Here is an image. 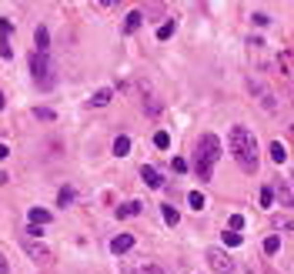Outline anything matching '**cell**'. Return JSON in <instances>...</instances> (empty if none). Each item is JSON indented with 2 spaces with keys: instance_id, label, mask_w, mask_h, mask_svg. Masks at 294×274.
I'll use <instances>...</instances> for the list:
<instances>
[{
  "instance_id": "cell-1",
  "label": "cell",
  "mask_w": 294,
  "mask_h": 274,
  "mask_svg": "<svg viewBox=\"0 0 294 274\" xmlns=\"http://www.w3.org/2000/svg\"><path fill=\"white\" fill-rule=\"evenodd\" d=\"M227 147H231L234 161L241 164V171L254 174L257 171V137H254V130H247L244 124H234L231 134H227Z\"/></svg>"
},
{
  "instance_id": "cell-2",
  "label": "cell",
  "mask_w": 294,
  "mask_h": 274,
  "mask_svg": "<svg viewBox=\"0 0 294 274\" xmlns=\"http://www.w3.org/2000/svg\"><path fill=\"white\" fill-rule=\"evenodd\" d=\"M220 157V137L218 134H204L201 144H197V157H194V174L201 181H211V171Z\"/></svg>"
},
{
  "instance_id": "cell-3",
  "label": "cell",
  "mask_w": 294,
  "mask_h": 274,
  "mask_svg": "<svg viewBox=\"0 0 294 274\" xmlns=\"http://www.w3.org/2000/svg\"><path fill=\"white\" fill-rule=\"evenodd\" d=\"M30 77H34V84L40 87V91H50V87L57 84L54 64H50V57H47V54H40V50L30 54Z\"/></svg>"
},
{
  "instance_id": "cell-4",
  "label": "cell",
  "mask_w": 294,
  "mask_h": 274,
  "mask_svg": "<svg viewBox=\"0 0 294 274\" xmlns=\"http://www.w3.org/2000/svg\"><path fill=\"white\" fill-rule=\"evenodd\" d=\"M247 91L254 94V100H257V104H261L264 110H268V114H277V110H281V104H277L274 91H271L264 80H257V77H247Z\"/></svg>"
},
{
  "instance_id": "cell-5",
  "label": "cell",
  "mask_w": 294,
  "mask_h": 274,
  "mask_svg": "<svg viewBox=\"0 0 294 274\" xmlns=\"http://www.w3.org/2000/svg\"><path fill=\"white\" fill-rule=\"evenodd\" d=\"M121 274H171V271L157 261H147V257H127V261H121Z\"/></svg>"
},
{
  "instance_id": "cell-6",
  "label": "cell",
  "mask_w": 294,
  "mask_h": 274,
  "mask_svg": "<svg viewBox=\"0 0 294 274\" xmlns=\"http://www.w3.org/2000/svg\"><path fill=\"white\" fill-rule=\"evenodd\" d=\"M204 257H207L211 271H218V274H231V271H234V261L227 257V251H224V248H207V251H204Z\"/></svg>"
},
{
  "instance_id": "cell-7",
  "label": "cell",
  "mask_w": 294,
  "mask_h": 274,
  "mask_svg": "<svg viewBox=\"0 0 294 274\" xmlns=\"http://www.w3.org/2000/svg\"><path fill=\"white\" fill-rule=\"evenodd\" d=\"M247 54H251V60H257V67H268V64H271L268 40H264V37H251V40H247Z\"/></svg>"
},
{
  "instance_id": "cell-8",
  "label": "cell",
  "mask_w": 294,
  "mask_h": 274,
  "mask_svg": "<svg viewBox=\"0 0 294 274\" xmlns=\"http://www.w3.org/2000/svg\"><path fill=\"white\" fill-rule=\"evenodd\" d=\"M274 198H277V204H284V207H294V191H291V184L277 181V184H274Z\"/></svg>"
},
{
  "instance_id": "cell-9",
  "label": "cell",
  "mask_w": 294,
  "mask_h": 274,
  "mask_svg": "<svg viewBox=\"0 0 294 274\" xmlns=\"http://www.w3.org/2000/svg\"><path fill=\"white\" fill-rule=\"evenodd\" d=\"M130 248H134V234H117V238L110 241V251L121 257V254H127Z\"/></svg>"
},
{
  "instance_id": "cell-10",
  "label": "cell",
  "mask_w": 294,
  "mask_h": 274,
  "mask_svg": "<svg viewBox=\"0 0 294 274\" xmlns=\"http://www.w3.org/2000/svg\"><path fill=\"white\" fill-rule=\"evenodd\" d=\"M141 181H144L147 187H164V177L157 174V167H150V164L141 167Z\"/></svg>"
},
{
  "instance_id": "cell-11",
  "label": "cell",
  "mask_w": 294,
  "mask_h": 274,
  "mask_svg": "<svg viewBox=\"0 0 294 274\" xmlns=\"http://www.w3.org/2000/svg\"><path fill=\"white\" fill-rule=\"evenodd\" d=\"M24 248H27V254H30V261H37V264H47V261H50V251H47L44 244H30V241H27Z\"/></svg>"
},
{
  "instance_id": "cell-12",
  "label": "cell",
  "mask_w": 294,
  "mask_h": 274,
  "mask_svg": "<svg viewBox=\"0 0 294 274\" xmlns=\"http://www.w3.org/2000/svg\"><path fill=\"white\" fill-rule=\"evenodd\" d=\"M34 44L40 54H47V47H50V34H47V27H37L34 30Z\"/></svg>"
},
{
  "instance_id": "cell-13",
  "label": "cell",
  "mask_w": 294,
  "mask_h": 274,
  "mask_svg": "<svg viewBox=\"0 0 294 274\" xmlns=\"http://www.w3.org/2000/svg\"><path fill=\"white\" fill-rule=\"evenodd\" d=\"M27 218H30V224H40V227H44V224H50V211H44V207H30Z\"/></svg>"
},
{
  "instance_id": "cell-14",
  "label": "cell",
  "mask_w": 294,
  "mask_h": 274,
  "mask_svg": "<svg viewBox=\"0 0 294 274\" xmlns=\"http://www.w3.org/2000/svg\"><path fill=\"white\" fill-rule=\"evenodd\" d=\"M110 97H114V91H110V87H100V91L91 97V107H104V104H110Z\"/></svg>"
},
{
  "instance_id": "cell-15",
  "label": "cell",
  "mask_w": 294,
  "mask_h": 274,
  "mask_svg": "<svg viewBox=\"0 0 294 274\" xmlns=\"http://www.w3.org/2000/svg\"><path fill=\"white\" fill-rule=\"evenodd\" d=\"M114 154H117V157H127L130 154V137L127 134H121V137L114 141Z\"/></svg>"
},
{
  "instance_id": "cell-16",
  "label": "cell",
  "mask_w": 294,
  "mask_h": 274,
  "mask_svg": "<svg viewBox=\"0 0 294 274\" xmlns=\"http://www.w3.org/2000/svg\"><path fill=\"white\" fill-rule=\"evenodd\" d=\"M271 161H274V164H284V161H288V147L281 144V141L271 144Z\"/></svg>"
},
{
  "instance_id": "cell-17",
  "label": "cell",
  "mask_w": 294,
  "mask_h": 274,
  "mask_svg": "<svg viewBox=\"0 0 294 274\" xmlns=\"http://www.w3.org/2000/svg\"><path fill=\"white\" fill-rule=\"evenodd\" d=\"M161 214H164V224H171V227H177V224H181V214H177L171 204H161Z\"/></svg>"
},
{
  "instance_id": "cell-18",
  "label": "cell",
  "mask_w": 294,
  "mask_h": 274,
  "mask_svg": "<svg viewBox=\"0 0 294 274\" xmlns=\"http://www.w3.org/2000/svg\"><path fill=\"white\" fill-rule=\"evenodd\" d=\"M141 24H144V14H141V10H134V14H127V24H124V30H127V34H134Z\"/></svg>"
},
{
  "instance_id": "cell-19",
  "label": "cell",
  "mask_w": 294,
  "mask_h": 274,
  "mask_svg": "<svg viewBox=\"0 0 294 274\" xmlns=\"http://www.w3.org/2000/svg\"><path fill=\"white\" fill-rule=\"evenodd\" d=\"M134 214H141V201H130L124 207H117V218H134Z\"/></svg>"
},
{
  "instance_id": "cell-20",
  "label": "cell",
  "mask_w": 294,
  "mask_h": 274,
  "mask_svg": "<svg viewBox=\"0 0 294 274\" xmlns=\"http://www.w3.org/2000/svg\"><path fill=\"white\" fill-rule=\"evenodd\" d=\"M174 30H177V24H174V20L161 24V27H157V40H171V37H174Z\"/></svg>"
},
{
  "instance_id": "cell-21",
  "label": "cell",
  "mask_w": 294,
  "mask_h": 274,
  "mask_svg": "<svg viewBox=\"0 0 294 274\" xmlns=\"http://www.w3.org/2000/svg\"><path fill=\"white\" fill-rule=\"evenodd\" d=\"M187 204H191L194 211H204V204H207V201H204L201 191H191V194H187Z\"/></svg>"
},
{
  "instance_id": "cell-22",
  "label": "cell",
  "mask_w": 294,
  "mask_h": 274,
  "mask_svg": "<svg viewBox=\"0 0 294 274\" xmlns=\"http://www.w3.org/2000/svg\"><path fill=\"white\" fill-rule=\"evenodd\" d=\"M261 207H274V187H261Z\"/></svg>"
},
{
  "instance_id": "cell-23",
  "label": "cell",
  "mask_w": 294,
  "mask_h": 274,
  "mask_svg": "<svg viewBox=\"0 0 294 274\" xmlns=\"http://www.w3.org/2000/svg\"><path fill=\"white\" fill-rule=\"evenodd\" d=\"M71 201H74V187H60V194H57V204H60V207H67Z\"/></svg>"
},
{
  "instance_id": "cell-24",
  "label": "cell",
  "mask_w": 294,
  "mask_h": 274,
  "mask_svg": "<svg viewBox=\"0 0 294 274\" xmlns=\"http://www.w3.org/2000/svg\"><path fill=\"white\" fill-rule=\"evenodd\" d=\"M241 241H244V238H241L238 231H224V248H238Z\"/></svg>"
},
{
  "instance_id": "cell-25",
  "label": "cell",
  "mask_w": 294,
  "mask_h": 274,
  "mask_svg": "<svg viewBox=\"0 0 294 274\" xmlns=\"http://www.w3.org/2000/svg\"><path fill=\"white\" fill-rule=\"evenodd\" d=\"M277 248H281V238H277V234H271V238L264 241V251H268V254H277Z\"/></svg>"
},
{
  "instance_id": "cell-26",
  "label": "cell",
  "mask_w": 294,
  "mask_h": 274,
  "mask_svg": "<svg viewBox=\"0 0 294 274\" xmlns=\"http://www.w3.org/2000/svg\"><path fill=\"white\" fill-rule=\"evenodd\" d=\"M34 117L37 121H54V110L50 107H34Z\"/></svg>"
},
{
  "instance_id": "cell-27",
  "label": "cell",
  "mask_w": 294,
  "mask_h": 274,
  "mask_svg": "<svg viewBox=\"0 0 294 274\" xmlns=\"http://www.w3.org/2000/svg\"><path fill=\"white\" fill-rule=\"evenodd\" d=\"M154 144L161 147V150H164V147H171V137H167V130H157V134H154Z\"/></svg>"
},
{
  "instance_id": "cell-28",
  "label": "cell",
  "mask_w": 294,
  "mask_h": 274,
  "mask_svg": "<svg viewBox=\"0 0 294 274\" xmlns=\"http://www.w3.org/2000/svg\"><path fill=\"white\" fill-rule=\"evenodd\" d=\"M10 30H14V24H10L7 17H3V20H0V40H3V44H7V37H10Z\"/></svg>"
},
{
  "instance_id": "cell-29",
  "label": "cell",
  "mask_w": 294,
  "mask_h": 274,
  "mask_svg": "<svg viewBox=\"0 0 294 274\" xmlns=\"http://www.w3.org/2000/svg\"><path fill=\"white\" fill-rule=\"evenodd\" d=\"M251 20H254L257 27H268V24H271V17H268L264 10H257V14H251Z\"/></svg>"
},
{
  "instance_id": "cell-30",
  "label": "cell",
  "mask_w": 294,
  "mask_h": 274,
  "mask_svg": "<svg viewBox=\"0 0 294 274\" xmlns=\"http://www.w3.org/2000/svg\"><path fill=\"white\" fill-rule=\"evenodd\" d=\"M144 110H147V114H161V100H157V97H150V100L144 104Z\"/></svg>"
},
{
  "instance_id": "cell-31",
  "label": "cell",
  "mask_w": 294,
  "mask_h": 274,
  "mask_svg": "<svg viewBox=\"0 0 294 274\" xmlns=\"http://www.w3.org/2000/svg\"><path fill=\"white\" fill-rule=\"evenodd\" d=\"M227 224H231V231H238V234H241V227H244V218H241V214H231V221H227Z\"/></svg>"
},
{
  "instance_id": "cell-32",
  "label": "cell",
  "mask_w": 294,
  "mask_h": 274,
  "mask_svg": "<svg viewBox=\"0 0 294 274\" xmlns=\"http://www.w3.org/2000/svg\"><path fill=\"white\" fill-rule=\"evenodd\" d=\"M24 234H27V238H40L44 231H40V224H27V227H24Z\"/></svg>"
},
{
  "instance_id": "cell-33",
  "label": "cell",
  "mask_w": 294,
  "mask_h": 274,
  "mask_svg": "<svg viewBox=\"0 0 294 274\" xmlns=\"http://www.w3.org/2000/svg\"><path fill=\"white\" fill-rule=\"evenodd\" d=\"M171 167H174L177 174H184V171H187V161H184V157H174V161H171Z\"/></svg>"
},
{
  "instance_id": "cell-34",
  "label": "cell",
  "mask_w": 294,
  "mask_h": 274,
  "mask_svg": "<svg viewBox=\"0 0 294 274\" xmlns=\"http://www.w3.org/2000/svg\"><path fill=\"white\" fill-rule=\"evenodd\" d=\"M274 227H277V231H294V224H291V221H288V218H284V221L277 218V221H274Z\"/></svg>"
},
{
  "instance_id": "cell-35",
  "label": "cell",
  "mask_w": 294,
  "mask_h": 274,
  "mask_svg": "<svg viewBox=\"0 0 294 274\" xmlns=\"http://www.w3.org/2000/svg\"><path fill=\"white\" fill-rule=\"evenodd\" d=\"M0 57H3V60H10V57H14V50H10V44H0Z\"/></svg>"
},
{
  "instance_id": "cell-36",
  "label": "cell",
  "mask_w": 294,
  "mask_h": 274,
  "mask_svg": "<svg viewBox=\"0 0 294 274\" xmlns=\"http://www.w3.org/2000/svg\"><path fill=\"white\" fill-rule=\"evenodd\" d=\"M0 274H10V264H7V257L0 254Z\"/></svg>"
},
{
  "instance_id": "cell-37",
  "label": "cell",
  "mask_w": 294,
  "mask_h": 274,
  "mask_svg": "<svg viewBox=\"0 0 294 274\" xmlns=\"http://www.w3.org/2000/svg\"><path fill=\"white\" fill-rule=\"evenodd\" d=\"M7 154H10V147H7V144H0V161H3Z\"/></svg>"
},
{
  "instance_id": "cell-38",
  "label": "cell",
  "mask_w": 294,
  "mask_h": 274,
  "mask_svg": "<svg viewBox=\"0 0 294 274\" xmlns=\"http://www.w3.org/2000/svg\"><path fill=\"white\" fill-rule=\"evenodd\" d=\"M0 110H3V94H0Z\"/></svg>"
}]
</instances>
